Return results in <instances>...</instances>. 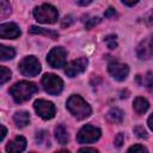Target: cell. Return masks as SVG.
<instances>
[{"instance_id": "obj_1", "label": "cell", "mask_w": 153, "mask_h": 153, "mask_svg": "<svg viewBox=\"0 0 153 153\" xmlns=\"http://www.w3.org/2000/svg\"><path fill=\"white\" fill-rule=\"evenodd\" d=\"M38 91V87L30 81H19L10 88V93L16 103H23L29 100L33 93Z\"/></svg>"}, {"instance_id": "obj_2", "label": "cell", "mask_w": 153, "mask_h": 153, "mask_svg": "<svg viewBox=\"0 0 153 153\" xmlns=\"http://www.w3.org/2000/svg\"><path fill=\"white\" fill-rule=\"evenodd\" d=\"M67 109L78 120H84L91 115V106L80 96L76 94L71 96L67 99Z\"/></svg>"}, {"instance_id": "obj_3", "label": "cell", "mask_w": 153, "mask_h": 153, "mask_svg": "<svg viewBox=\"0 0 153 153\" xmlns=\"http://www.w3.org/2000/svg\"><path fill=\"white\" fill-rule=\"evenodd\" d=\"M33 17L39 23L53 24L57 20L59 13H57V10L54 6L44 4V5H41V6H38L33 10Z\"/></svg>"}, {"instance_id": "obj_4", "label": "cell", "mask_w": 153, "mask_h": 153, "mask_svg": "<svg viewBox=\"0 0 153 153\" xmlns=\"http://www.w3.org/2000/svg\"><path fill=\"white\" fill-rule=\"evenodd\" d=\"M42 86L44 88V91L49 94H59L61 93L62 88H63V81L61 78H59L55 74H44L42 78Z\"/></svg>"}, {"instance_id": "obj_5", "label": "cell", "mask_w": 153, "mask_h": 153, "mask_svg": "<svg viewBox=\"0 0 153 153\" xmlns=\"http://www.w3.org/2000/svg\"><path fill=\"white\" fill-rule=\"evenodd\" d=\"M19 69L25 76H36L41 72V65L35 56H26L20 61Z\"/></svg>"}, {"instance_id": "obj_6", "label": "cell", "mask_w": 153, "mask_h": 153, "mask_svg": "<svg viewBox=\"0 0 153 153\" xmlns=\"http://www.w3.org/2000/svg\"><path fill=\"white\" fill-rule=\"evenodd\" d=\"M99 137H100L99 128H96L90 124L84 126L76 135V140L79 143H92V142L97 141Z\"/></svg>"}, {"instance_id": "obj_7", "label": "cell", "mask_w": 153, "mask_h": 153, "mask_svg": "<svg viewBox=\"0 0 153 153\" xmlns=\"http://www.w3.org/2000/svg\"><path fill=\"white\" fill-rule=\"evenodd\" d=\"M66 57H67V53L63 48L61 47H56L53 48L47 57L48 63L50 65V67L53 68H61L66 66Z\"/></svg>"}, {"instance_id": "obj_8", "label": "cell", "mask_w": 153, "mask_h": 153, "mask_svg": "<svg viewBox=\"0 0 153 153\" xmlns=\"http://www.w3.org/2000/svg\"><path fill=\"white\" fill-rule=\"evenodd\" d=\"M35 111L37 112V115L39 117H42L43 120H50L54 117L55 115V106L51 102L44 100V99H37L33 104Z\"/></svg>"}, {"instance_id": "obj_9", "label": "cell", "mask_w": 153, "mask_h": 153, "mask_svg": "<svg viewBox=\"0 0 153 153\" xmlns=\"http://www.w3.org/2000/svg\"><path fill=\"white\" fill-rule=\"evenodd\" d=\"M87 65H88V60L86 57H80L78 60H73L65 66V73L68 76L74 78L76 75L81 74L82 72H85Z\"/></svg>"}, {"instance_id": "obj_10", "label": "cell", "mask_w": 153, "mask_h": 153, "mask_svg": "<svg viewBox=\"0 0 153 153\" xmlns=\"http://www.w3.org/2000/svg\"><path fill=\"white\" fill-rule=\"evenodd\" d=\"M108 71L109 73L118 81H122L124 80L127 76H128V73H129V68L127 65L124 63H121L118 61H112L109 63L108 66Z\"/></svg>"}, {"instance_id": "obj_11", "label": "cell", "mask_w": 153, "mask_h": 153, "mask_svg": "<svg viewBox=\"0 0 153 153\" xmlns=\"http://www.w3.org/2000/svg\"><path fill=\"white\" fill-rule=\"evenodd\" d=\"M136 54L140 59H149L151 56H153V35L148 36L147 38H145L136 49Z\"/></svg>"}, {"instance_id": "obj_12", "label": "cell", "mask_w": 153, "mask_h": 153, "mask_svg": "<svg viewBox=\"0 0 153 153\" xmlns=\"http://www.w3.org/2000/svg\"><path fill=\"white\" fill-rule=\"evenodd\" d=\"M20 36V29L14 23H4L0 25V37L5 39H13Z\"/></svg>"}, {"instance_id": "obj_13", "label": "cell", "mask_w": 153, "mask_h": 153, "mask_svg": "<svg viewBox=\"0 0 153 153\" xmlns=\"http://www.w3.org/2000/svg\"><path fill=\"white\" fill-rule=\"evenodd\" d=\"M26 147V140L23 136H16L12 141L8 142L6 146L7 152H23Z\"/></svg>"}, {"instance_id": "obj_14", "label": "cell", "mask_w": 153, "mask_h": 153, "mask_svg": "<svg viewBox=\"0 0 153 153\" xmlns=\"http://www.w3.org/2000/svg\"><path fill=\"white\" fill-rule=\"evenodd\" d=\"M13 121H14V123H16L17 127L23 128V127H25V126L29 124L30 115L26 111H17L14 114V116H13Z\"/></svg>"}, {"instance_id": "obj_15", "label": "cell", "mask_w": 153, "mask_h": 153, "mask_svg": "<svg viewBox=\"0 0 153 153\" xmlns=\"http://www.w3.org/2000/svg\"><path fill=\"white\" fill-rule=\"evenodd\" d=\"M133 106H134V110L136 111V114L141 115V114H145L148 110L149 103L143 97H137V98H135V100L133 103Z\"/></svg>"}, {"instance_id": "obj_16", "label": "cell", "mask_w": 153, "mask_h": 153, "mask_svg": "<svg viewBox=\"0 0 153 153\" xmlns=\"http://www.w3.org/2000/svg\"><path fill=\"white\" fill-rule=\"evenodd\" d=\"M55 137H56V140H57V142L60 145H67V142H68V134H67L66 128L62 124H59L55 128Z\"/></svg>"}, {"instance_id": "obj_17", "label": "cell", "mask_w": 153, "mask_h": 153, "mask_svg": "<svg viewBox=\"0 0 153 153\" xmlns=\"http://www.w3.org/2000/svg\"><path fill=\"white\" fill-rule=\"evenodd\" d=\"M30 33H38V35H45V36H50L51 38H57L59 37V33L56 31H53V30H48V29H43V27H38V26H35L32 25L30 27Z\"/></svg>"}, {"instance_id": "obj_18", "label": "cell", "mask_w": 153, "mask_h": 153, "mask_svg": "<svg viewBox=\"0 0 153 153\" xmlns=\"http://www.w3.org/2000/svg\"><path fill=\"white\" fill-rule=\"evenodd\" d=\"M108 118L112 123H121L123 121V112L118 108H112L108 112Z\"/></svg>"}, {"instance_id": "obj_19", "label": "cell", "mask_w": 153, "mask_h": 153, "mask_svg": "<svg viewBox=\"0 0 153 153\" xmlns=\"http://www.w3.org/2000/svg\"><path fill=\"white\" fill-rule=\"evenodd\" d=\"M0 53H1V61H7L14 57L16 51L12 47H6V45H1L0 47Z\"/></svg>"}, {"instance_id": "obj_20", "label": "cell", "mask_w": 153, "mask_h": 153, "mask_svg": "<svg viewBox=\"0 0 153 153\" xmlns=\"http://www.w3.org/2000/svg\"><path fill=\"white\" fill-rule=\"evenodd\" d=\"M11 14V6L7 0H1V10H0V17L4 19Z\"/></svg>"}, {"instance_id": "obj_21", "label": "cell", "mask_w": 153, "mask_h": 153, "mask_svg": "<svg viewBox=\"0 0 153 153\" xmlns=\"http://www.w3.org/2000/svg\"><path fill=\"white\" fill-rule=\"evenodd\" d=\"M11 78V71L4 66H1L0 68V84H5L7 80H10Z\"/></svg>"}, {"instance_id": "obj_22", "label": "cell", "mask_w": 153, "mask_h": 153, "mask_svg": "<svg viewBox=\"0 0 153 153\" xmlns=\"http://www.w3.org/2000/svg\"><path fill=\"white\" fill-rule=\"evenodd\" d=\"M105 43L108 45L109 49H115L117 47V42H116V36L115 35H109L105 37Z\"/></svg>"}, {"instance_id": "obj_23", "label": "cell", "mask_w": 153, "mask_h": 153, "mask_svg": "<svg viewBox=\"0 0 153 153\" xmlns=\"http://www.w3.org/2000/svg\"><path fill=\"white\" fill-rule=\"evenodd\" d=\"M134 134L137 136V137H147V131L145 130L143 127L141 126H137L134 128Z\"/></svg>"}, {"instance_id": "obj_24", "label": "cell", "mask_w": 153, "mask_h": 153, "mask_svg": "<svg viewBox=\"0 0 153 153\" xmlns=\"http://www.w3.org/2000/svg\"><path fill=\"white\" fill-rule=\"evenodd\" d=\"M99 22H100V18H98V17L91 18V19H88V22L85 24V27H86V29H91V27H93L96 24H98Z\"/></svg>"}, {"instance_id": "obj_25", "label": "cell", "mask_w": 153, "mask_h": 153, "mask_svg": "<svg viewBox=\"0 0 153 153\" xmlns=\"http://www.w3.org/2000/svg\"><path fill=\"white\" fill-rule=\"evenodd\" d=\"M123 141H124L123 134H122V133H118V134L115 136L114 143H115V146H116V147H121V146H122V143H123Z\"/></svg>"}, {"instance_id": "obj_26", "label": "cell", "mask_w": 153, "mask_h": 153, "mask_svg": "<svg viewBox=\"0 0 153 153\" xmlns=\"http://www.w3.org/2000/svg\"><path fill=\"white\" fill-rule=\"evenodd\" d=\"M128 152H147V148H145L141 145H135L128 149Z\"/></svg>"}, {"instance_id": "obj_27", "label": "cell", "mask_w": 153, "mask_h": 153, "mask_svg": "<svg viewBox=\"0 0 153 153\" xmlns=\"http://www.w3.org/2000/svg\"><path fill=\"white\" fill-rule=\"evenodd\" d=\"M104 16H105L106 18H111V17H116V16H117V13H116V11H115L112 7H110V8H108V10H106V12L104 13Z\"/></svg>"}, {"instance_id": "obj_28", "label": "cell", "mask_w": 153, "mask_h": 153, "mask_svg": "<svg viewBox=\"0 0 153 153\" xmlns=\"http://www.w3.org/2000/svg\"><path fill=\"white\" fill-rule=\"evenodd\" d=\"M72 17L71 16H68V17H65L63 18V20H62V26L65 27V26H69L71 24H72Z\"/></svg>"}, {"instance_id": "obj_29", "label": "cell", "mask_w": 153, "mask_h": 153, "mask_svg": "<svg viewBox=\"0 0 153 153\" xmlns=\"http://www.w3.org/2000/svg\"><path fill=\"white\" fill-rule=\"evenodd\" d=\"M122 1H123V4L127 5V6H134L139 0H122Z\"/></svg>"}, {"instance_id": "obj_30", "label": "cell", "mask_w": 153, "mask_h": 153, "mask_svg": "<svg viewBox=\"0 0 153 153\" xmlns=\"http://www.w3.org/2000/svg\"><path fill=\"white\" fill-rule=\"evenodd\" d=\"M0 129H1V135H0V141H2L4 140V137H5V135H6V128H5V126H0Z\"/></svg>"}, {"instance_id": "obj_31", "label": "cell", "mask_w": 153, "mask_h": 153, "mask_svg": "<svg viewBox=\"0 0 153 153\" xmlns=\"http://www.w3.org/2000/svg\"><path fill=\"white\" fill-rule=\"evenodd\" d=\"M80 152H94V153H97L98 151H97L96 148H90V147H85V148H81V149H80Z\"/></svg>"}, {"instance_id": "obj_32", "label": "cell", "mask_w": 153, "mask_h": 153, "mask_svg": "<svg viewBox=\"0 0 153 153\" xmlns=\"http://www.w3.org/2000/svg\"><path fill=\"white\" fill-rule=\"evenodd\" d=\"M147 123H148V127H149V128L153 130V114H152V115L148 117V120H147Z\"/></svg>"}, {"instance_id": "obj_33", "label": "cell", "mask_w": 153, "mask_h": 153, "mask_svg": "<svg viewBox=\"0 0 153 153\" xmlns=\"http://www.w3.org/2000/svg\"><path fill=\"white\" fill-rule=\"evenodd\" d=\"M91 2H92V0H78V4L81 5V6H86V5L91 4Z\"/></svg>"}]
</instances>
